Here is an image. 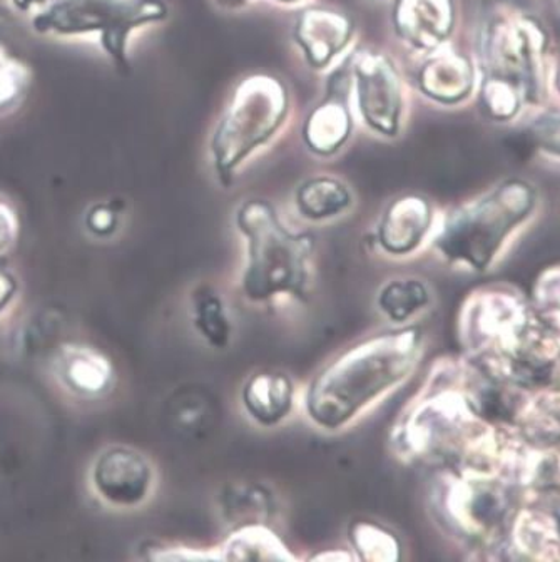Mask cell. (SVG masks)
Instances as JSON below:
<instances>
[{"instance_id": "obj_1", "label": "cell", "mask_w": 560, "mask_h": 562, "mask_svg": "<svg viewBox=\"0 0 560 562\" xmlns=\"http://www.w3.org/2000/svg\"><path fill=\"white\" fill-rule=\"evenodd\" d=\"M425 351L417 325L371 335L326 363L306 386V417L323 432H340L405 385Z\"/></svg>"}, {"instance_id": "obj_2", "label": "cell", "mask_w": 560, "mask_h": 562, "mask_svg": "<svg viewBox=\"0 0 560 562\" xmlns=\"http://www.w3.org/2000/svg\"><path fill=\"white\" fill-rule=\"evenodd\" d=\"M472 373L466 357L435 363L421 394L400 414L393 429L396 456L456 464L467 443L489 424L470 394Z\"/></svg>"}, {"instance_id": "obj_3", "label": "cell", "mask_w": 560, "mask_h": 562, "mask_svg": "<svg viewBox=\"0 0 560 562\" xmlns=\"http://www.w3.org/2000/svg\"><path fill=\"white\" fill-rule=\"evenodd\" d=\"M536 204L537 194L529 184L508 181L437 220L430 248L453 270L491 273L533 218Z\"/></svg>"}, {"instance_id": "obj_4", "label": "cell", "mask_w": 560, "mask_h": 562, "mask_svg": "<svg viewBox=\"0 0 560 562\" xmlns=\"http://www.w3.org/2000/svg\"><path fill=\"white\" fill-rule=\"evenodd\" d=\"M245 239L242 292L251 303L305 302L313 283L315 239L281 222L268 201L249 200L236 213Z\"/></svg>"}, {"instance_id": "obj_5", "label": "cell", "mask_w": 560, "mask_h": 562, "mask_svg": "<svg viewBox=\"0 0 560 562\" xmlns=\"http://www.w3.org/2000/svg\"><path fill=\"white\" fill-rule=\"evenodd\" d=\"M522 506L515 482L448 468L434 487V510L457 541L477 551L507 548L508 527Z\"/></svg>"}, {"instance_id": "obj_6", "label": "cell", "mask_w": 560, "mask_h": 562, "mask_svg": "<svg viewBox=\"0 0 560 562\" xmlns=\"http://www.w3.org/2000/svg\"><path fill=\"white\" fill-rule=\"evenodd\" d=\"M534 316L530 302L511 286L473 290L459 313L463 357L485 379L511 383L512 363Z\"/></svg>"}, {"instance_id": "obj_7", "label": "cell", "mask_w": 560, "mask_h": 562, "mask_svg": "<svg viewBox=\"0 0 560 562\" xmlns=\"http://www.w3.org/2000/svg\"><path fill=\"white\" fill-rule=\"evenodd\" d=\"M287 89L270 76H253L236 89L213 139L214 165L224 184L236 166L275 133L287 114Z\"/></svg>"}, {"instance_id": "obj_8", "label": "cell", "mask_w": 560, "mask_h": 562, "mask_svg": "<svg viewBox=\"0 0 560 562\" xmlns=\"http://www.w3.org/2000/svg\"><path fill=\"white\" fill-rule=\"evenodd\" d=\"M489 79L483 98L497 117H511L522 98H530L537 88L539 37L533 25L524 22H499L488 40Z\"/></svg>"}, {"instance_id": "obj_9", "label": "cell", "mask_w": 560, "mask_h": 562, "mask_svg": "<svg viewBox=\"0 0 560 562\" xmlns=\"http://www.w3.org/2000/svg\"><path fill=\"white\" fill-rule=\"evenodd\" d=\"M99 496L112 506H143L156 487L155 465L144 453L127 447L105 450L94 468Z\"/></svg>"}, {"instance_id": "obj_10", "label": "cell", "mask_w": 560, "mask_h": 562, "mask_svg": "<svg viewBox=\"0 0 560 562\" xmlns=\"http://www.w3.org/2000/svg\"><path fill=\"white\" fill-rule=\"evenodd\" d=\"M358 101L365 121L385 136H395L400 126L402 94L399 76L389 57L360 53L355 63Z\"/></svg>"}, {"instance_id": "obj_11", "label": "cell", "mask_w": 560, "mask_h": 562, "mask_svg": "<svg viewBox=\"0 0 560 562\" xmlns=\"http://www.w3.org/2000/svg\"><path fill=\"white\" fill-rule=\"evenodd\" d=\"M437 220L430 203L421 196L392 201L377 226L376 241L390 258L415 257L430 245Z\"/></svg>"}, {"instance_id": "obj_12", "label": "cell", "mask_w": 560, "mask_h": 562, "mask_svg": "<svg viewBox=\"0 0 560 562\" xmlns=\"http://www.w3.org/2000/svg\"><path fill=\"white\" fill-rule=\"evenodd\" d=\"M243 411L264 429L281 426L296 411V383L280 370L253 373L242 389Z\"/></svg>"}, {"instance_id": "obj_13", "label": "cell", "mask_w": 560, "mask_h": 562, "mask_svg": "<svg viewBox=\"0 0 560 562\" xmlns=\"http://www.w3.org/2000/svg\"><path fill=\"white\" fill-rule=\"evenodd\" d=\"M507 549L529 561H560V520L542 507L522 504L508 527Z\"/></svg>"}, {"instance_id": "obj_14", "label": "cell", "mask_w": 560, "mask_h": 562, "mask_svg": "<svg viewBox=\"0 0 560 562\" xmlns=\"http://www.w3.org/2000/svg\"><path fill=\"white\" fill-rule=\"evenodd\" d=\"M350 19L328 9H310L298 19L294 37L305 49L306 59L320 69L340 53L351 37Z\"/></svg>"}, {"instance_id": "obj_15", "label": "cell", "mask_w": 560, "mask_h": 562, "mask_svg": "<svg viewBox=\"0 0 560 562\" xmlns=\"http://www.w3.org/2000/svg\"><path fill=\"white\" fill-rule=\"evenodd\" d=\"M395 24L412 46L435 49L452 29V5L450 0H399Z\"/></svg>"}, {"instance_id": "obj_16", "label": "cell", "mask_w": 560, "mask_h": 562, "mask_svg": "<svg viewBox=\"0 0 560 562\" xmlns=\"http://www.w3.org/2000/svg\"><path fill=\"white\" fill-rule=\"evenodd\" d=\"M514 426L534 449L560 446V385L530 391L515 415Z\"/></svg>"}, {"instance_id": "obj_17", "label": "cell", "mask_w": 560, "mask_h": 562, "mask_svg": "<svg viewBox=\"0 0 560 562\" xmlns=\"http://www.w3.org/2000/svg\"><path fill=\"white\" fill-rule=\"evenodd\" d=\"M434 305V292L418 277H396L383 283L377 295V306L387 321L396 327L414 325Z\"/></svg>"}, {"instance_id": "obj_18", "label": "cell", "mask_w": 560, "mask_h": 562, "mask_svg": "<svg viewBox=\"0 0 560 562\" xmlns=\"http://www.w3.org/2000/svg\"><path fill=\"white\" fill-rule=\"evenodd\" d=\"M221 561H296L283 539L265 522L239 524L217 548Z\"/></svg>"}, {"instance_id": "obj_19", "label": "cell", "mask_w": 560, "mask_h": 562, "mask_svg": "<svg viewBox=\"0 0 560 562\" xmlns=\"http://www.w3.org/2000/svg\"><path fill=\"white\" fill-rule=\"evenodd\" d=\"M350 121V113L341 98L340 89L335 88L332 95L310 116L305 127L306 143L313 151L329 155L347 140Z\"/></svg>"}, {"instance_id": "obj_20", "label": "cell", "mask_w": 560, "mask_h": 562, "mask_svg": "<svg viewBox=\"0 0 560 562\" xmlns=\"http://www.w3.org/2000/svg\"><path fill=\"white\" fill-rule=\"evenodd\" d=\"M354 203L347 184L335 178H313L296 193V207L303 218L310 222H326L344 215Z\"/></svg>"}, {"instance_id": "obj_21", "label": "cell", "mask_w": 560, "mask_h": 562, "mask_svg": "<svg viewBox=\"0 0 560 562\" xmlns=\"http://www.w3.org/2000/svg\"><path fill=\"white\" fill-rule=\"evenodd\" d=\"M472 85L470 66L456 54H441L425 64L421 72V86L430 98L456 102L466 98Z\"/></svg>"}, {"instance_id": "obj_22", "label": "cell", "mask_w": 560, "mask_h": 562, "mask_svg": "<svg viewBox=\"0 0 560 562\" xmlns=\"http://www.w3.org/2000/svg\"><path fill=\"white\" fill-rule=\"evenodd\" d=\"M193 325L201 338L214 350H226L233 340V321L228 306L213 286L204 285L194 292Z\"/></svg>"}, {"instance_id": "obj_23", "label": "cell", "mask_w": 560, "mask_h": 562, "mask_svg": "<svg viewBox=\"0 0 560 562\" xmlns=\"http://www.w3.org/2000/svg\"><path fill=\"white\" fill-rule=\"evenodd\" d=\"M350 544L355 558L371 562H395L400 559L399 538L387 527L360 520L350 526Z\"/></svg>"}, {"instance_id": "obj_24", "label": "cell", "mask_w": 560, "mask_h": 562, "mask_svg": "<svg viewBox=\"0 0 560 562\" xmlns=\"http://www.w3.org/2000/svg\"><path fill=\"white\" fill-rule=\"evenodd\" d=\"M530 305L544 322L560 330V267L547 268L539 274Z\"/></svg>"}, {"instance_id": "obj_25", "label": "cell", "mask_w": 560, "mask_h": 562, "mask_svg": "<svg viewBox=\"0 0 560 562\" xmlns=\"http://www.w3.org/2000/svg\"><path fill=\"white\" fill-rule=\"evenodd\" d=\"M536 137L547 151L560 156V116L547 117L536 127Z\"/></svg>"}, {"instance_id": "obj_26", "label": "cell", "mask_w": 560, "mask_h": 562, "mask_svg": "<svg viewBox=\"0 0 560 562\" xmlns=\"http://www.w3.org/2000/svg\"><path fill=\"white\" fill-rule=\"evenodd\" d=\"M224 2H228V4H239L243 0H224Z\"/></svg>"}, {"instance_id": "obj_27", "label": "cell", "mask_w": 560, "mask_h": 562, "mask_svg": "<svg viewBox=\"0 0 560 562\" xmlns=\"http://www.w3.org/2000/svg\"><path fill=\"white\" fill-rule=\"evenodd\" d=\"M557 379H559V382H560V369H559V375H557Z\"/></svg>"}]
</instances>
